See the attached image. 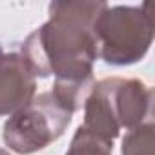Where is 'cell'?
I'll use <instances>...</instances> for the list:
<instances>
[{"label":"cell","instance_id":"8","mask_svg":"<svg viewBox=\"0 0 155 155\" xmlns=\"http://www.w3.org/2000/svg\"><path fill=\"white\" fill-rule=\"evenodd\" d=\"M0 155H9V151H6L4 148H0Z\"/></svg>","mask_w":155,"mask_h":155},{"label":"cell","instance_id":"2","mask_svg":"<svg viewBox=\"0 0 155 155\" xmlns=\"http://www.w3.org/2000/svg\"><path fill=\"white\" fill-rule=\"evenodd\" d=\"M153 90L139 79L110 77L95 82L84 101L82 128L115 140L120 130H133L151 117Z\"/></svg>","mask_w":155,"mask_h":155},{"label":"cell","instance_id":"7","mask_svg":"<svg viewBox=\"0 0 155 155\" xmlns=\"http://www.w3.org/2000/svg\"><path fill=\"white\" fill-rule=\"evenodd\" d=\"M153 120H146L128 133L122 139V155H153Z\"/></svg>","mask_w":155,"mask_h":155},{"label":"cell","instance_id":"5","mask_svg":"<svg viewBox=\"0 0 155 155\" xmlns=\"http://www.w3.org/2000/svg\"><path fill=\"white\" fill-rule=\"evenodd\" d=\"M37 90V77L24 57L17 51H6L0 44V117L13 115L24 108Z\"/></svg>","mask_w":155,"mask_h":155},{"label":"cell","instance_id":"1","mask_svg":"<svg viewBox=\"0 0 155 155\" xmlns=\"http://www.w3.org/2000/svg\"><path fill=\"white\" fill-rule=\"evenodd\" d=\"M106 2L60 0L49 4V18L20 46V55L35 77H55L51 93L75 113L95 84L93 64L99 58L95 20Z\"/></svg>","mask_w":155,"mask_h":155},{"label":"cell","instance_id":"4","mask_svg":"<svg viewBox=\"0 0 155 155\" xmlns=\"http://www.w3.org/2000/svg\"><path fill=\"white\" fill-rule=\"evenodd\" d=\"M73 113L51 93L35 95L4 124V142L18 155H31L62 137Z\"/></svg>","mask_w":155,"mask_h":155},{"label":"cell","instance_id":"6","mask_svg":"<svg viewBox=\"0 0 155 155\" xmlns=\"http://www.w3.org/2000/svg\"><path fill=\"white\" fill-rule=\"evenodd\" d=\"M111 151H113L111 140H106L79 126L64 155H111Z\"/></svg>","mask_w":155,"mask_h":155},{"label":"cell","instance_id":"3","mask_svg":"<svg viewBox=\"0 0 155 155\" xmlns=\"http://www.w3.org/2000/svg\"><path fill=\"white\" fill-rule=\"evenodd\" d=\"M93 29L99 58L111 66L137 64L153 42L151 6H106Z\"/></svg>","mask_w":155,"mask_h":155}]
</instances>
